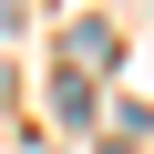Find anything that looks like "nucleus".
Wrapping results in <instances>:
<instances>
[{"mask_svg": "<svg viewBox=\"0 0 154 154\" xmlns=\"http://www.w3.org/2000/svg\"><path fill=\"white\" fill-rule=\"evenodd\" d=\"M62 62H72V72L93 82V72L113 62V21H72V41H62Z\"/></svg>", "mask_w": 154, "mask_h": 154, "instance_id": "f257e3e1", "label": "nucleus"}, {"mask_svg": "<svg viewBox=\"0 0 154 154\" xmlns=\"http://www.w3.org/2000/svg\"><path fill=\"white\" fill-rule=\"evenodd\" d=\"M21 11H31V0H0V41H11V31H21Z\"/></svg>", "mask_w": 154, "mask_h": 154, "instance_id": "f03ea898", "label": "nucleus"}, {"mask_svg": "<svg viewBox=\"0 0 154 154\" xmlns=\"http://www.w3.org/2000/svg\"><path fill=\"white\" fill-rule=\"evenodd\" d=\"M0 93H11V62H0Z\"/></svg>", "mask_w": 154, "mask_h": 154, "instance_id": "7ed1b4c3", "label": "nucleus"}, {"mask_svg": "<svg viewBox=\"0 0 154 154\" xmlns=\"http://www.w3.org/2000/svg\"><path fill=\"white\" fill-rule=\"evenodd\" d=\"M103 154H123V144H103Z\"/></svg>", "mask_w": 154, "mask_h": 154, "instance_id": "20e7f679", "label": "nucleus"}]
</instances>
